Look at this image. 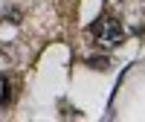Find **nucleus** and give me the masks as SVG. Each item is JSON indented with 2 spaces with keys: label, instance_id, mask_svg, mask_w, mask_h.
Returning a JSON list of instances; mask_svg holds the SVG:
<instances>
[{
  "label": "nucleus",
  "instance_id": "3",
  "mask_svg": "<svg viewBox=\"0 0 145 122\" xmlns=\"http://www.w3.org/2000/svg\"><path fill=\"white\" fill-rule=\"evenodd\" d=\"M90 64H93L96 70H105V64H107V61H102V58H90Z\"/></svg>",
  "mask_w": 145,
  "mask_h": 122
},
{
  "label": "nucleus",
  "instance_id": "1",
  "mask_svg": "<svg viewBox=\"0 0 145 122\" xmlns=\"http://www.w3.org/2000/svg\"><path fill=\"white\" fill-rule=\"evenodd\" d=\"M90 35L96 38V44H99L102 50H113V47H119V44H122L125 29H122V23H119L116 18L102 15V18L90 26Z\"/></svg>",
  "mask_w": 145,
  "mask_h": 122
},
{
  "label": "nucleus",
  "instance_id": "2",
  "mask_svg": "<svg viewBox=\"0 0 145 122\" xmlns=\"http://www.w3.org/2000/svg\"><path fill=\"white\" fill-rule=\"evenodd\" d=\"M3 18H6L9 23H20V12H18V9H12V12H6Z\"/></svg>",
  "mask_w": 145,
  "mask_h": 122
}]
</instances>
